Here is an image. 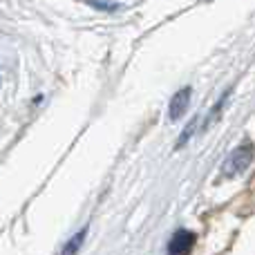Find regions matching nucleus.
<instances>
[{
	"label": "nucleus",
	"instance_id": "4",
	"mask_svg": "<svg viewBox=\"0 0 255 255\" xmlns=\"http://www.w3.org/2000/svg\"><path fill=\"white\" fill-rule=\"evenodd\" d=\"M85 235H88V226L85 229H81L76 235H72L70 240H67V244L63 247V251L61 255H76L81 251V247H83V242H85Z\"/></svg>",
	"mask_w": 255,
	"mask_h": 255
},
{
	"label": "nucleus",
	"instance_id": "5",
	"mask_svg": "<svg viewBox=\"0 0 255 255\" xmlns=\"http://www.w3.org/2000/svg\"><path fill=\"white\" fill-rule=\"evenodd\" d=\"M229 94H231V90H229V92L224 94V97H222V101H217V103H215V108H213V110L208 112V121H206V124L202 126V130H208V128H211V126H215L217 121H220V112L224 110L226 101H229Z\"/></svg>",
	"mask_w": 255,
	"mask_h": 255
},
{
	"label": "nucleus",
	"instance_id": "1",
	"mask_svg": "<svg viewBox=\"0 0 255 255\" xmlns=\"http://www.w3.org/2000/svg\"><path fill=\"white\" fill-rule=\"evenodd\" d=\"M251 163H253V145H240L229 154V159L222 166V172H224V177L242 175L244 170H249Z\"/></svg>",
	"mask_w": 255,
	"mask_h": 255
},
{
	"label": "nucleus",
	"instance_id": "6",
	"mask_svg": "<svg viewBox=\"0 0 255 255\" xmlns=\"http://www.w3.org/2000/svg\"><path fill=\"white\" fill-rule=\"evenodd\" d=\"M85 4H90V7L99 9V11H117V9H121V4H117V2H106V0H85Z\"/></svg>",
	"mask_w": 255,
	"mask_h": 255
},
{
	"label": "nucleus",
	"instance_id": "7",
	"mask_svg": "<svg viewBox=\"0 0 255 255\" xmlns=\"http://www.w3.org/2000/svg\"><path fill=\"white\" fill-rule=\"evenodd\" d=\"M195 126H197V117H193V119H190V124L186 126V130H184V132H181V136H179V141H177L175 148H181L184 143H188L190 136H193V132H195Z\"/></svg>",
	"mask_w": 255,
	"mask_h": 255
},
{
	"label": "nucleus",
	"instance_id": "3",
	"mask_svg": "<svg viewBox=\"0 0 255 255\" xmlns=\"http://www.w3.org/2000/svg\"><path fill=\"white\" fill-rule=\"evenodd\" d=\"M193 247H195V233L179 229L172 233L170 242H168V255H188Z\"/></svg>",
	"mask_w": 255,
	"mask_h": 255
},
{
	"label": "nucleus",
	"instance_id": "2",
	"mask_svg": "<svg viewBox=\"0 0 255 255\" xmlns=\"http://www.w3.org/2000/svg\"><path fill=\"white\" fill-rule=\"evenodd\" d=\"M190 94H193L190 88H181L172 94L170 103H168V119L179 121L181 117L186 115V110H188V106H190Z\"/></svg>",
	"mask_w": 255,
	"mask_h": 255
}]
</instances>
